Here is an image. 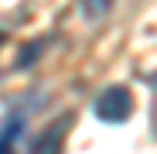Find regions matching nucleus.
Listing matches in <instances>:
<instances>
[{
  "instance_id": "7ed1b4c3",
  "label": "nucleus",
  "mask_w": 157,
  "mask_h": 154,
  "mask_svg": "<svg viewBox=\"0 0 157 154\" xmlns=\"http://www.w3.org/2000/svg\"><path fill=\"white\" fill-rule=\"evenodd\" d=\"M21 137H24V116H7V123L0 127V154H17L21 147Z\"/></svg>"
},
{
  "instance_id": "f257e3e1",
  "label": "nucleus",
  "mask_w": 157,
  "mask_h": 154,
  "mask_svg": "<svg viewBox=\"0 0 157 154\" xmlns=\"http://www.w3.org/2000/svg\"><path fill=\"white\" fill-rule=\"evenodd\" d=\"M130 113H133V96H130L126 86H109V89L99 93V99H96V116L99 120L123 123V120H130Z\"/></svg>"
},
{
  "instance_id": "f03ea898",
  "label": "nucleus",
  "mask_w": 157,
  "mask_h": 154,
  "mask_svg": "<svg viewBox=\"0 0 157 154\" xmlns=\"http://www.w3.org/2000/svg\"><path fill=\"white\" fill-rule=\"evenodd\" d=\"M65 123H68V116H65ZM65 123H58V127H51V130H44L34 144H31V151L28 154H62V144H65Z\"/></svg>"
},
{
  "instance_id": "20e7f679",
  "label": "nucleus",
  "mask_w": 157,
  "mask_h": 154,
  "mask_svg": "<svg viewBox=\"0 0 157 154\" xmlns=\"http://www.w3.org/2000/svg\"><path fill=\"white\" fill-rule=\"evenodd\" d=\"M78 7L89 21H102L109 10H113V0H78Z\"/></svg>"
}]
</instances>
